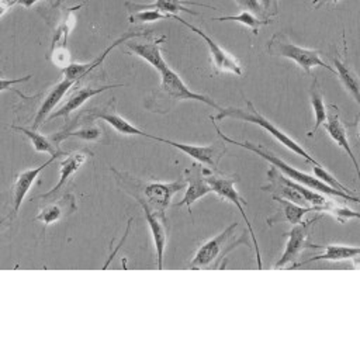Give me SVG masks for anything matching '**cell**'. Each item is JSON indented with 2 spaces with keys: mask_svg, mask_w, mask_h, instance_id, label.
<instances>
[{
  "mask_svg": "<svg viewBox=\"0 0 360 360\" xmlns=\"http://www.w3.org/2000/svg\"><path fill=\"white\" fill-rule=\"evenodd\" d=\"M360 253V249L357 246H346V245H328L325 246V252L322 255L314 256L311 259H307L301 262L300 264H305L315 260H349V259H357ZM297 264V266H300Z\"/></svg>",
  "mask_w": 360,
  "mask_h": 360,
  "instance_id": "603a6c76",
  "label": "cell"
},
{
  "mask_svg": "<svg viewBox=\"0 0 360 360\" xmlns=\"http://www.w3.org/2000/svg\"><path fill=\"white\" fill-rule=\"evenodd\" d=\"M62 3V0H56V6H59Z\"/></svg>",
  "mask_w": 360,
  "mask_h": 360,
  "instance_id": "74e56055",
  "label": "cell"
},
{
  "mask_svg": "<svg viewBox=\"0 0 360 360\" xmlns=\"http://www.w3.org/2000/svg\"><path fill=\"white\" fill-rule=\"evenodd\" d=\"M271 3H273V0H262V7H263L264 13L270 10V7H271Z\"/></svg>",
  "mask_w": 360,
  "mask_h": 360,
  "instance_id": "d590c367",
  "label": "cell"
},
{
  "mask_svg": "<svg viewBox=\"0 0 360 360\" xmlns=\"http://www.w3.org/2000/svg\"><path fill=\"white\" fill-rule=\"evenodd\" d=\"M309 98H311V105H312V111H314V117H315V124L312 131L308 132V136H314V134L319 129L321 125H323V122L326 121V114H328V108L325 105V100H323V94L319 89V84L316 82V79L312 80L311 87H309Z\"/></svg>",
  "mask_w": 360,
  "mask_h": 360,
  "instance_id": "cb8c5ba5",
  "label": "cell"
},
{
  "mask_svg": "<svg viewBox=\"0 0 360 360\" xmlns=\"http://www.w3.org/2000/svg\"><path fill=\"white\" fill-rule=\"evenodd\" d=\"M330 59L335 66V73L339 75V79L342 80V83L345 84L347 91L353 96L356 103H360V87H359L357 75L350 69V66L346 62L340 60L339 58L332 56Z\"/></svg>",
  "mask_w": 360,
  "mask_h": 360,
  "instance_id": "484cf974",
  "label": "cell"
},
{
  "mask_svg": "<svg viewBox=\"0 0 360 360\" xmlns=\"http://www.w3.org/2000/svg\"><path fill=\"white\" fill-rule=\"evenodd\" d=\"M70 136L84 139V141H97L101 136V129L96 125H83V127H80L79 129H75V131L69 129V131H60V132L49 135L52 142L56 143V145H59L63 139L70 138Z\"/></svg>",
  "mask_w": 360,
  "mask_h": 360,
  "instance_id": "4316f807",
  "label": "cell"
},
{
  "mask_svg": "<svg viewBox=\"0 0 360 360\" xmlns=\"http://www.w3.org/2000/svg\"><path fill=\"white\" fill-rule=\"evenodd\" d=\"M153 141L158 142H163L167 143L170 146H174L176 149H180L181 152H184L186 155H188L190 158H193L194 160L207 165L211 167V170H215L218 166L219 159L222 158V155L226 152V145H221V143H214V145H190V143H183V142H174L172 139H166V138H160V136H153Z\"/></svg>",
  "mask_w": 360,
  "mask_h": 360,
  "instance_id": "9c48e42d",
  "label": "cell"
},
{
  "mask_svg": "<svg viewBox=\"0 0 360 360\" xmlns=\"http://www.w3.org/2000/svg\"><path fill=\"white\" fill-rule=\"evenodd\" d=\"M14 6V0H0V18Z\"/></svg>",
  "mask_w": 360,
  "mask_h": 360,
  "instance_id": "d6a6232c",
  "label": "cell"
},
{
  "mask_svg": "<svg viewBox=\"0 0 360 360\" xmlns=\"http://www.w3.org/2000/svg\"><path fill=\"white\" fill-rule=\"evenodd\" d=\"M0 75H1V70H0Z\"/></svg>",
  "mask_w": 360,
  "mask_h": 360,
  "instance_id": "f35d334b",
  "label": "cell"
},
{
  "mask_svg": "<svg viewBox=\"0 0 360 360\" xmlns=\"http://www.w3.org/2000/svg\"><path fill=\"white\" fill-rule=\"evenodd\" d=\"M202 173H204V176H205V179H207V181H208V184H210V187H211V190H212L218 197H221L222 200L232 202V204L238 208V211L240 212L243 221H245L246 225H248V231H249V233H250V238H252V240H253V246H255V252H256V259H257V266H259V269H262L263 264H262V256H260V250H259V243H257L255 231H253V228H252V225H250V219L248 218V215H246V212H245V210H243V205H245L246 202H245V200L240 197L239 191H238L236 187H235V184L238 183V179H239V177H238L236 174H224V173H219V172H217V169H215V170L202 169Z\"/></svg>",
  "mask_w": 360,
  "mask_h": 360,
  "instance_id": "5b68a950",
  "label": "cell"
},
{
  "mask_svg": "<svg viewBox=\"0 0 360 360\" xmlns=\"http://www.w3.org/2000/svg\"><path fill=\"white\" fill-rule=\"evenodd\" d=\"M318 221V218L315 219H311V221H301L300 224L297 225H292L291 231L284 233L288 236L287 239V243H285V248H284V252L281 255V257L277 260L276 263V269H280V267H285L287 264L292 263L298 256L300 253L304 250L305 248V242H307V238H308V231L311 228L312 224H315Z\"/></svg>",
  "mask_w": 360,
  "mask_h": 360,
  "instance_id": "8fae6325",
  "label": "cell"
},
{
  "mask_svg": "<svg viewBox=\"0 0 360 360\" xmlns=\"http://www.w3.org/2000/svg\"><path fill=\"white\" fill-rule=\"evenodd\" d=\"M174 20L180 21L181 24H184L187 28H190L194 34H197L198 37H201L204 39V42L207 44L208 46V51H210V55L212 58V62H214V66L217 69V72H226V73H232V75H236V76H240L242 75V66L239 63V60L232 55L229 53L228 51H225L224 48H221V45H218L211 37H208L202 30L197 28L195 25L190 24L188 21H186L184 18H181L180 15L174 14L173 15Z\"/></svg>",
  "mask_w": 360,
  "mask_h": 360,
  "instance_id": "ba28073f",
  "label": "cell"
},
{
  "mask_svg": "<svg viewBox=\"0 0 360 360\" xmlns=\"http://www.w3.org/2000/svg\"><path fill=\"white\" fill-rule=\"evenodd\" d=\"M236 225L238 224H235V222L231 224L221 233H218L212 239L200 245V248L197 249V252L190 263V267L201 269V267H208L211 263H214L218 259V256L222 253L225 243L233 236Z\"/></svg>",
  "mask_w": 360,
  "mask_h": 360,
  "instance_id": "30bf717a",
  "label": "cell"
},
{
  "mask_svg": "<svg viewBox=\"0 0 360 360\" xmlns=\"http://www.w3.org/2000/svg\"><path fill=\"white\" fill-rule=\"evenodd\" d=\"M273 200L276 202H278L280 208H281V215H283V219L290 222L291 225H297L302 221L304 215L308 214V212H319L318 211V207H305V205H300V204H295V202H291L285 198H281V197H276L273 195Z\"/></svg>",
  "mask_w": 360,
  "mask_h": 360,
  "instance_id": "d4e9b609",
  "label": "cell"
},
{
  "mask_svg": "<svg viewBox=\"0 0 360 360\" xmlns=\"http://www.w3.org/2000/svg\"><path fill=\"white\" fill-rule=\"evenodd\" d=\"M184 176L187 183L184 188V197L176 204V207L186 205L188 208V212H191V205L212 190L202 173V167L198 163H193L191 167L184 172Z\"/></svg>",
  "mask_w": 360,
  "mask_h": 360,
  "instance_id": "7c38bea8",
  "label": "cell"
},
{
  "mask_svg": "<svg viewBox=\"0 0 360 360\" xmlns=\"http://www.w3.org/2000/svg\"><path fill=\"white\" fill-rule=\"evenodd\" d=\"M31 77H32L31 75H27V76H22V77H17V79H4V77H0V93H1V91H6V90H10L14 84L27 82V80H30Z\"/></svg>",
  "mask_w": 360,
  "mask_h": 360,
  "instance_id": "4dcf8cb0",
  "label": "cell"
},
{
  "mask_svg": "<svg viewBox=\"0 0 360 360\" xmlns=\"http://www.w3.org/2000/svg\"><path fill=\"white\" fill-rule=\"evenodd\" d=\"M115 87H124V84H105V86H101V87H90V86H84V87H77L69 97L68 100L65 101V104L55 112L49 114L46 121L48 120H53V118H58V117H68L70 112L76 111L84 101H87L90 97L104 91V90H108V89H115Z\"/></svg>",
  "mask_w": 360,
  "mask_h": 360,
  "instance_id": "2e32d148",
  "label": "cell"
},
{
  "mask_svg": "<svg viewBox=\"0 0 360 360\" xmlns=\"http://www.w3.org/2000/svg\"><path fill=\"white\" fill-rule=\"evenodd\" d=\"M267 176L269 184L262 186L260 188L270 191L276 197H281L305 207H325L329 202V200L322 193H318L301 183L291 180L290 177L278 172L274 166L267 172Z\"/></svg>",
  "mask_w": 360,
  "mask_h": 360,
  "instance_id": "277c9868",
  "label": "cell"
},
{
  "mask_svg": "<svg viewBox=\"0 0 360 360\" xmlns=\"http://www.w3.org/2000/svg\"><path fill=\"white\" fill-rule=\"evenodd\" d=\"M339 0H312V4L315 6V7H319V6H322V4H325V3H338Z\"/></svg>",
  "mask_w": 360,
  "mask_h": 360,
  "instance_id": "e575fe53",
  "label": "cell"
},
{
  "mask_svg": "<svg viewBox=\"0 0 360 360\" xmlns=\"http://www.w3.org/2000/svg\"><path fill=\"white\" fill-rule=\"evenodd\" d=\"M76 198L73 194H65L58 201L44 207L35 217V221H41L44 225H51L56 221H59L63 215H68L73 211H76Z\"/></svg>",
  "mask_w": 360,
  "mask_h": 360,
  "instance_id": "d6986e66",
  "label": "cell"
},
{
  "mask_svg": "<svg viewBox=\"0 0 360 360\" xmlns=\"http://www.w3.org/2000/svg\"><path fill=\"white\" fill-rule=\"evenodd\" d=\"M165 39H166V37L162 35L159 38H152V39H148L145 42H138V41H129L128 42L127 41L125 45L132 51V53H135L141 59L146 60L158 72H160V70H163L165 68L169 66L166 63V60L163 59L162 52H160V45Z\"/></svg>",
  "mask_w": 360,
  "mask_h": 360,
  "instance_id": "9a60e30c",
  "label": "cell"
},
{
  "mask_svg": "<svg viewBox=\"0 0 360 360\" xmlns=\"http://www.w3.org/2000/svg\"><path fill=\"white\" fill-rule=\"evenodd\" d=\"M124 240H125V239H122V240H121V243H122ZM121 243H120V245H121ZM120 245H118V246H120ZM117 250H118V248H115V250H114V255H115V252H117Z\"/></svg>",
  "mask_w": 360,
  "mask_h": 360,
  "instance_id": "8d00e7d4",
  "label": "cell"
},
{
  "mask_svg": "<svg viewBox=\"0 0 360 360\" xmlns=\"http://www.w3.org/2000/svg\"><path fill=\"white\" fill-rule=\"evenodd\" d=\"M87 118H98V120H103L105 121L110 127H112L117 132L122 134V135H141V136H146V138H150L153 139L155 135H149L146 132H143L142 129L136 128L135 125H132L129 121H127L124 117L118 115L117 112H114L112 110H91L89 114H87Z\"/></svg>",
  "mask_w": 360,
  "mask_h": 360,
  "instance_id": "ffe728a7",
  "label": "cell"
},
{
  "mask_svg": "<svg viewBox=\"0 0 360 360\" xmlns=\"http://www.w3.org/2000/svg\"><path fill=\"white\" fill-rule=\"evenodd\" d=\"M174 14H165L158 10H141L136 13H131L129 15V22H153L158 20H166V18H173Z\"/></svg>",
  "mask_w": 360,
  "mask_h": 360,
  "instance_id": "f1b7e54d",
  "label": "cell"
},
{
  "mask_svg": "<svg viewBox=\"0 0 360 360\" xmlns=\"http://www.w3.org/2000/svg\"><path fill=\"white\" fill-rule=\"evenodd\" d=\"M212 21H235V22H239L248 28L252 30V32L256 35L259 32V28L266 25V24H270L271 20L270 18H259L256 17L252 11H248V10H243L240 14H236V15H222V17H212Z\"/></svg>",
  "mask_w": 360,
  "mask_h": 360,
  "instance_id": "83f0119b",
  "label": "cell"
},
{
  "mask_svg": "<svg viewBox=\"0 0 360 360\" xmlns=\"http://www.w3.org/2000/svg\"><path fill=\"white\" fill-rule=\"evenodd\" d=\"M86 159H87V152L80 150V152L69 153V155L60 162V165H59V173H60L59 181L55 184V187H52L48 193L42 194L41 197H42V198H48L49 195H52V194H55L56 191H59V190L66 184V181L70 179V176L75 174V173L82 167V165L86 162Z\"/></svg>",
  "mask_w": 360,
  "mask_h": 360,
  "instance_id": "44dd1931",
  "label": "cell"
},
{
  "mask_svg": "<svg viewBox=\"0 0 360 360\" xmlns=\"http://www.w3.org/2000/svg\"><path fill=\"white\" fill-rule=\"evenodd\" d=\"M235 1H236L240 7H243L245 10H248V11H252V13H256V14L264 13L262 4L259 3V0H235Z\"/></svg>",
  "mask_w": 360,
  "mask_h": 360,
  "instance_id": "1f68e13d",
  "label": "cell"
},
{
  "mask_svg": "<svg viewBox=\"0 0 360 360\" xmlns=\"http://www.w3.org/2000/svg\"><path fill=\"white\" fill-rule=\"evenodd\" d=\"M159 73H160V93L166 98H169L172 101H181V100L201 101L210 107H214L218 111L222 108L219 104H217L208 96L190 90L186 86V83L180 79V76L174 70H172L169 66L165 68L163 70H160Z\"/></svg>",
  "mask_w": 360,
  "mask_h": 360,
  "instance_id": "52a82bcc",
  "label": "cell"
},
{
  "mask_svg": "<svg viewBox=\"0 0 360 360\" xmlns=\"http://www.w3.org/2000/svg\"><path fill=\"white\" fill-rule=\"evenodd\" d=\"M146 218V222L149 225L150 233H152V239L155 243V250H156V262H158V269L162 270L163 269V256H165V248H166V225L167 221L166 218L152 212L146 205H141Z\"/></svg>",
  "mask_w": 360,
  "mask_h": 360,
  "instance_id": "e0dca14e",
  "label": "cell"
},
{
  "mask_svg": "<svg viewBox=\"0 0 360 360\" xmlns=\"http://www.w3.org/2000/svg\"><path fill=\"white\" fill-rule=\"evenodd\" d=\"M56 158L59 156H51L45 163H42L41 166L38 167H32V169H28V170H22L20 172L14 181H13V208H14V214H17L22 205V201L25 198V195L28 194L31 186L35 183L37 177L39 176V173L48 167Z\"/></svg>",
  "mask_w": 360,
  "mask_h": 360,
  "instance_id": "5bb4252c",
  "label": "cell"
},
{
  "mask_svg": "<svg viewBox=\"0 0 360 360\" xmlns=\"http://www.w3.org/2000/svg\"><path fill=\"white\" fill-rule=\"evenodd\" d=\"M323 127H325V131L329 134V136L336 142V145L339 148H342L347 156L350 158L356 172L359 173V165H357V159L352 150V146L349 143V139H347V132H346V127L345 124L340 121L339 118V108L336 105H330V111H328L326 114V121L323 122Z\"/></svg>",
  "mask_w": 360,
  "mask_h": 360,
  "instance_id": "4fadbf2b",
  "label": "cell"
},
{
  "mask_svg": "<svg viewBox=\"0 0 360 360\" xmlns=\"http://www.w3.org/2000/svg\"><path fill=\"white\" fill-rule=\"evenodd\" d=\"M183 4H194V6H200V7L215 8L214 6H208V4H202V3H195V1H191V0H155L153 3H148V4H138V3L128 1L125 6H127L129 13H136V11H141V10L152 8V10H158L160 13H165V14H177L180 11H184L187 14L198 15V13L186 8Z\"/></svg>",
  "mask_w": 360,
  "mask_h": 360,
  "instance_id": "ac0fdd59",
  "label": "cell"
},
{
  "mask_svg": "<svg viewBox=\"0 0 360 360\" xmlns=\"http://www.w3.org/2000/svg\"><path fill=\"white\" fill-rule=\"evenodd\" d=\"M224 118H233V120H239V121H246V122H252L256 124L259 127H262L266 132H269L273 138H276L283 146H285L287 149H290L291 152L297 153L298 156L304 158L307 162L312 163V165H321L315 158H312L305 149L304 146H301L297 141H294L290 135H287L284 131H281L280 128H277L271 121H269L266 117H263L252 104V101L246 100V108H239V107H226V108H221L219 114H217L215 117H211V120H224Z\"/></svg>",
  "mask_w": 360,
  "mask_h": 360,
  "instance_id": "3957f363",
  "label": "cell"
},
{
  "mask_svg": "<svg viewBox=\"0 0 360 360\" xmlns=\"http://www.w3.org/2000/svg\"><path fill=\"white\" fill-rule=\"evenodd\" d=\"M267 51L270 55L274 56H284L287 59L294 60L302 70L307 73H311L312 68H325L329 72L335 73V69L330 68L321 56L319 51L315 49H307L302 46H298L292 44L284 34L277 32L271 37V39L267 44Z\"/></svg>",
  "mask_w": 360,
  "mask_h": 360,
  "instance_id": "8992f818",
  "label": "cell"
},
{
  "mask_svg": "<svg viewBox=\"0 0 360 360\" xmlns=\"http://www.w3.org/2000/svg\"><path fill=\"white\" fill-rule=\"evenodd\" d=\"M11 129H15V131H20L21 134H24L30 139L32 148L37 152L48 153L51 156H62V155H65L63 150H60L58 148V145L52 142V139L49 136H45V135L39 134L38 129L27 128V127H20V125H11Z\"/></svg>",
  "mask_w": 360,
  "mask_h": 360,
  "instance_id": "7402d4cb",
  "label": "cell"
},
{
  "mask_svg": "<svg viewBox=\"0 0 360 360\" xmlns=\"http://www.w3.org/2000/svg\"><path fill=\"white\" fill-rule=\"evenodd\" d=\"M214 128L217 131V134L219 135V138L224 141V142H228V143H233L236 146H242L256 155H259L260 158H263L264 160L270 162L271 166H274L278 172L284 173L287 177H290L291 180L297 181V183H301L318 193H322V194H326V195H333V197H340V198H345V200H349V201H353V202H359V197L354 195V194H350V193H346V191H342V190H338V188H333L330 186H328L326 183H323L322 180H319L318 177L315 176H311L308 173H304L292 166H290L288 163H285L284 160H281V158H278L277 155H274L273 152L264 149V146L262 145H255L252 142H239V141H235L232 138H229L228 135H225L217 124H214Z\"/></svg>",
  "mask_w": 360,
  "mask_h": 360,
  "instance_id": "7a4b0ae2",
  "label": "cell"
},
{
  "mask_svg": "<svg viewBox=\"0 0 360 360\" xmlns=\"http://www.w3.org/2000/svg\"><path fill=\"white\" fill-rule=\"evenodd\" d=\"M38 1H41V0H14V4H20V6L25 7V8H30V7H32Z\"/></svg>",
  "mask_w": 360,
  "mask_h": 360,
  "instance_id": "836d02e7",
  "label": "cell"
},
{
  "mask_svg": "<svg viewBox=\"0 0 360 360\" xmlns=\"http://www.w3.org/2000/svg\"><path fill=\"white\" fill-rule=\"evenodd\" d=\"M321 212H328V214L333 215L336 219H339L340 222H345V221L352 219V218H359V214L356 211H352L346 207L336 205L333 201H329L325 207H322Z\"/></svg>",
  "mask_w": 360,
  "mask_h": 360,
  "instance_id": "f546056e",
  "label": "cell"
},
{
  "mask_svg": "<svg viewBox=\"0 0 360 360\" xmlns=\"http://www.w3.org/2000/svg\"><path fill=\"white\" fill-rule=\"evenodd\" d=\"M111 172L118 177V181L122 183V187L129 193L139 205H146L152 212L166 218V210L170 205L172 197L180 191L184 190L187 183L186 180H174L169 183L163 181H155V183H146L142 184L136 181V179L129 177L127 173L117 172L114 167H111Z\"/></svg>",
  "mask_w": 360,
  "mask_h": 360,
  "instance_id": "6da1fadb",
  "label": "cell"
}]
</instances>
